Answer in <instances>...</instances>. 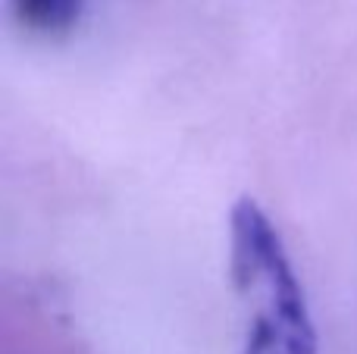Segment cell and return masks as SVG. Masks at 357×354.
Segmentation results:
<instances>
[{
  "mask_svg": "<svg viewBox=\"0 0 357 354\" xmlns=\"http://www.w3.org/2000/svg\"><path fill=\"white\" fill-rule=\"evenodd\" d=\"M229 276L248 307L241 354H317V326L276 223L254 198L229 213Z\"/></svg>",
  "mask_w": 357,
  "mask_h": 354,
  "instance_id": "obj_1",
  "label": "cell"
},
{
  "mask_svg": "<svg viewBox=\"0 0 357 354\" xmlns=\"http://www.w3.org/2000/svg\"><path fill=\"white\" fill-rule=\"evenodd\" d=\"M16 19L41 38H63L79 25L85 0H13Z\"/></svg>",
  "mask_w": 357,
  "mask_h": 354,
  "instance_id": "obj_2",
  "label": "cell"
}]
</instances>
